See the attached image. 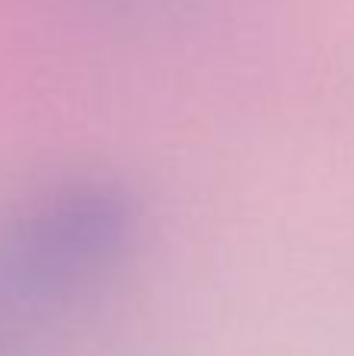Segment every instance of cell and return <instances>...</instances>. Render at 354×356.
<instances>
[{
	"label": "cell",
	"instance_id": "cell-1",
	"mask_svg": "<svg viewBox=\"0 0 354 356\" xmlns=\"http://www.w3.org/2000/svg\"><path fill=\"white\" fill-rule=\"evenodd\" d=\"M135 225L125 191L82 181L38 203L6 238L0 269L25 288H50L107 263Z\"/></svg>",
	"mask_w": 354,
	"mask_h": 356
}]
</instances>
